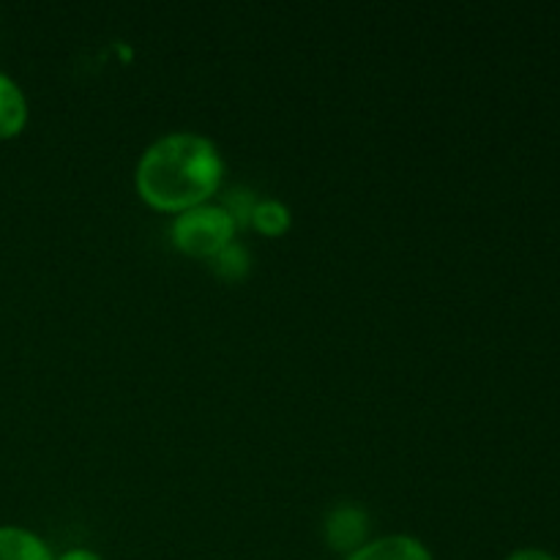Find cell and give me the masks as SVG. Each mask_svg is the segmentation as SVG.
Here are the masks:
<instances>
[{"label":"cell","instance_id":"obj_1","mask_svg":"<svg viewBox=\"0 0 560 560\" xmlns=\"http://www.w3.org/2000/svg\"><path fill=\"white\" fill-rule=\"evenodd\" d=\"M222 151L200 131L156 137L135 164V191L140 202L167 217L211 202L222 191Z\"/></svg>","mask_w":560,"mask_h":560},{"label":"cell","instance_id":"obj_2","mask_svg":"<svg viewBox=\"0 0 560 560\" xmlns=\"http://www.w3.org/2000/svg\"><path fill=\"white\" fill-rule=\"evenodd\" d=\"M233 217L222 208V202H202V206L189 208V211L173 217L167 230V238L175 252L191 260L211 262L224 246L235 241Z\"/></svg>","mask_w":560,"mask_h":560},{"label":"cell","instance_id":"obj_3","mask_svg":"<svg viewBox=\"0 0 560 560\" xmlns=\"http://www.w3.org/2000/svg\"><path fill=\"white\" fill-rule=\"evenodd\" d=\"M372 520L359 503H337L323 520V539L337 556H353L370 541Z\"/></svg>","mask_w":560,"mask_h":560},{"label":"cell","instance_id":"obj_4","mask_svg":"<svg viewBox=\"0 0 560 560\" xmlns=\"http://www.w3.org/2000/svg\"><path fill=\"white\" fill-rule=\"evenodd\" d=\"M345 560H435V556L419 536L388 534L370 539Z\"/></svg>","mask_w":560,"mask_h":560},{"label":"cell","instance_id":"obj_5","mask_svg":"<svg viewBox=\"0 0 560 560\" xmlns=\"http://www.w3.org/2000/svg\"><path fill=\"white\" fill-rule=\"evenodd\" d=\"M58 552L44 536L22 525H0V560H55Z\"/></svg>","mask_w":560,"mask_h":560},{"label":"cell","instance_id":"obj_6","mask_svg":"<svg viewBox=\"0 0 560 560\" xmlns=\"http://www.w3.org/2000/svg\"><path fill=\"white\" fill-rule=\"evenodd\" d=\"M27 96L20 82L0 71V142L14 140L27 126Z\"/></svg>","mask_w":560,"mask_h":560},{"label":"cell","instance_id":"obj_7","mask_svg":"<svg viewBox=\"0 0 560 560\" xmlns=\"http://www.w3.org/2000/svg\"><path fill=\"white\" fill-rule=\"evenodd\" d=\"M293 228V211L277 197H260L252 213L249 230H255L262 238H282Z\"/></svg>","mask_w":560,"mask_h":560},{"label":"cell","instance_id":"obj_8","mask_svg":"<svg viewBox=\"0 0 560 560\" xmlns=\"http://www.w3.org/2000/svg\"><path fill=\"white\" fill-rule=\"evenodd\" d=\"M211 271L217 273L224 282H244L252 273V255L241 241H233L230 246H224L217 257L211 260Z\"/></svg>","mask_w":560,"mask_h":560},{"label":"cell","instance_id":"obj_9","mask_svg":"<svg viewBox=\"0 0 560 560\" xmlns=\"http://www.w3.org/2000/svg\"><path fill=\"white\" fill-rule=\"evenodd\" d=\"M257 200H260V197H257L252 189H246V186H235V189L224 191L222 208L230 213V217H233L235 228L249 230L252 213H255Z\"/></svg>","mask_w":560,"mask_h":560},{"label":"cell","instance_id":"obj_10","mask_svg":"<svg viewBox=\"0 0 560 560\" xmlns=\"http://www.w3.org/2000/svg\"><path fill=\"white\" fill-rule=\"evenodd\" d=\"M55 560H104L102 552H96L93 547H66L63 552H58Z\"/></svg>","mask_w":560,"mask_h":560},{"label":"cell","instance_id":"obj_11","mask_svg":"<svg viewBox=\"0 0 560 560\" xmlns=\"http://www.w3.org/2000/svg\"><path fill=\"white\" fill-rule=\"evenodd\" d=\"M506 560H560V558L547 550H539V547H520V550L509 552Z\"/></svg>","mask_w":560,"mask_h":560}]
</instances>
